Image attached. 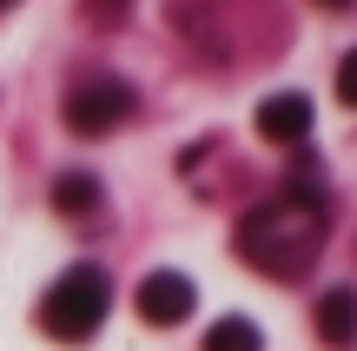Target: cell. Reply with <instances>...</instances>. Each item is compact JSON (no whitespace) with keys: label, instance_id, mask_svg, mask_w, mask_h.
I'll list each match as a JSON object with an SVG mask.
<instances>
[{"label":"cell","instance_id":"1","mask_svg":"<svg viewBox=\"0 0 357 351\" xmlns=\"http://www.w3.org/2000/svg\"><path fill=\"white\" fill-rule=\"evenodd\" d=\"M324 239H331L324 186H284L278 199H265V206H252L238 219V252L265 278H305L318 265Z\"/></svg>","mask_w":357,"mask_h":351},{"label":"cell","instance_id":"2","mask_svg":"<svg viewBox=\"0 0 357 351\" xmlns=\"http://www.w3.org/2000/svg\"><path fill=\"white\" fill-rule=\"evenodd\" d=\"M106 312H113V278H106L100 265L60 272L53 292L40 299V325H47V338H60V345H86L93 331L106 325Z\"/></svg>","mask_w":357,"mask_h":351},{"label":"cell","instance_id":"3","mask_svg":"<svg viewBox=\"0 0 357 351\" xmlns=\"http://www.w3.org/2000/svg\"><path fill=\"white\" fill-rule=\"evenodd\" d=\"M126 113H139V93L126 87L119 73H93L66 93V126L79 140H106L113 126H126Z\"/></svg>","mask_w":357,"mask_h":351},{"label":"cell","instance_id":"4","mask_svg":"<svg viewBox=\"0 0 357 351\" xmlns=\"http://www.w3.org/2000/svg\"><path fill=\"white\" fill-rule=\"evenodd\" d=\"M132 305H139L146 325H185L192 305H199V285H192L185 272H146L139 292H132Z\"/></svg>","mask_w":357,"mask_h":351},{"label":"cell","instance_id":"5","mask_svg":"<svg viewBox=\"0 0 357 351\" xmlns=\"http://www.w3.org/2000/svg\"><path fill=\"white\" fill-rule=\"evenodd\" d=\"M258 133H265L271 146H291L311 133V100L305 93H271L265 106H258Z\"/></svg>","mask_w":357,"mask_h":351},{"label":"cell","instance_id":"6","mask_svg":"<svg viewBox=\"0 0 357 351\" xmlns=\"http://www.w3.org/2000/svg\"><path fill=\"white\" fill-rule=\"evenodd\" d=\"M318 338L331 345V351H351L357 345V292L351 285H331L318 299Z\"/></svg>","mask_w":357,"mask_h":351},{"label":"cell","instance_id":"7","mask_svg":"<svg viewBox=\"0 0 357 351\" xmlns=\"http://www.w3.org/2000/svg\"><path fill=\"white\" fill-rule=\"evenodd\" d=\"M53 212H66V219L100 212V179H93V172H60V179H53Z\"/></svg>","mask_w":357,"mask_h":351},{"label":"cell","instance_id":"8","mask_svg":"<svg viewBox=\"0 0 357 351\" xmlns=\"http://www.w3.org/2000/svg\"><path fill=\"white\" fill-rule=\"evenodd\" d=\"M205 351H265V331H258L245 312H225L212 331H205Z\"/></svg>","mask_w":357,"mask_h":351},{"label":"cell","instance_id":"9","mask_svg":"<svg viewBox=\"0 0 357 351\" xmlns=\"http://www.w3.org/2000/svg\"><path fill=\"white\" fill-rule=\"evenodd\" d=\"M337 100H344V106H357V47L344 53V60H337Z\"/></svg>","mask_w":357,"mask_h":351},{"label":"cell","instance_id":"10","mask_svg":"<svg viewBox=\"0 0 357 351\" xmlns=\"http://www.w3.org/2000/svg\"><path fill=\"white\" fill-rule=\"evenodd\" d=\"M93 13H100V20H119V7H132V0H86Z\"/></svg>","mask_w":357,"mask_h":351},{"label":"cell","instance_id":"11","mask_svg":"<svg viewBox=\"0 0 357 351\" xmlns=\"http://www.w3.org/2000/svg\"><path fill=\"white\" fill-rule=\"evenodd\" d=\"M324 7H351V0H324Z\"/></svg>","mask_w":357,"mask_h":351},{"label":"cell","instance_id":"12","mask_svg":"<svg viewBox=\"0 0 357 351\" xmlns=\"http://www.w3.org/2000/svg\"><path fill=\"white\" fill-rule=\"evenodd\" d=\"M7 7H13V0H0V13H7Z\"/></svg>","mask_w":357,"mask_h":351}]
</instances>
